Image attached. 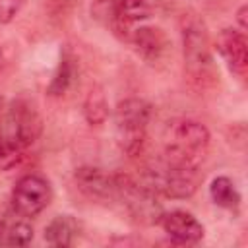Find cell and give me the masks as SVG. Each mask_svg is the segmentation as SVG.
<instances>
[{
  "instance_id": "1",
  "label": "cell",
  "mask_w": 248,
  "mask_h": 248,
  "mask_svg": "<svg viewBox=\"0 0 248 248\" xmlns=\"http://www.w3.org/2000/svg\"><path fill=\"white\" fill-rule=\"evenodd\" d=\"M182 50L188 79L198 87L213 83L215 70L209 35L205 25L196 17H188L182 23Z\"/></svg>"
},
{
  "instance_id": "2",
  "label": "cell",
  "mask_w": 248,
  "mask_h": 248,
  "mask_svg": "<svg viewBox=\"0 0 248 248\" xmlns=\"http://www.w3.org/2000/svg\"><path fill=\"white\" fill-rule=\"evenodd\" d=\"M151 120V105L140 97H128L114 108V122L120 149L128 157H138L145 145V132Z\"/></svg>"
},
{
  "instance_id": "3",
  "label": "cell",
  "mask_w": 248,
  "mask_h": 248,
  "mask_svg": "<svg viewBox=\"0 0 248 248\" xmlns=\"http://www.w3.org/2000/svg\"><path fill=\"white\" fill-rule=\"evenodd\" d=\"M149 188H153L159 196L170 200H186L196 194L200 186V170L198 165L190 163H170L161 159V163L147 170L141 178Z\"/></svg>"
},
{
  "instance_id": "4",
  "label": "cell",
  "mask_w": 248,
  "mask_h": 248,
  "mask_svg": "<svg viewBox=\"0 0 248 248\" xmlns=\"http://www.w3.org/2000/svg\"><path fill=\"white\" fill-rule=\"evenodd\" d=\"M4 126H6L4 138L19 145L21 149L35 143L39 136L43 134V118H41V112L35 101L23 95L16 97L6 108L2 128Z\"/></svg>"
},
{
  "instance_id": "5",
  "label": "cell",
  "mask_w": 248,
  "mask_h": 248,
  "mask_svg": "<svg viewBox=\"0 0 248 248\" xmlns=\"http://www.w3.org/2000/svg\"><path fill=\"white\" fill-rule=\"evenodd\" d=\"M52 200L50 182L41 174H25L21 176L12 190V209L21 217L39 215Z\"/></svg>"
},
{
  "instance_id": "6",
  "label": "cell",
  "mask_w": 248,
  "mask_h": 248,
  "mask_svg": "<svg viewBox=\"0 0 248 248\" xmlns=\"http://www.w3.org/2000/svg\"><path fill=\"white\" fill-rule=\"evenodd\" d=\"M159 223L174 244L188 246V244H198L203 238V225L188 211L174 209L163 213Z\"/></svg>"
},
{
  "instance_id": "7",
  "label": "cell",
  "mask_w": 248,
  "mask_h": 248,
  "mask_svg": "<svg viewBox=\"0 0 248 248\" xmlns=\"http://www.w3.org/2000/svg\"><path fill=\"white\" fill-rule=\"evenodd\" d=\"M217 50L227 62L229 70L240 79H244L248 70V45L244 33L231 27L223 29L217 37Z\"/></svg>"
},
{
  "instance_id": "8",
  "label": "cell",
  "mask_w": 248,
  "mask_h": 248,
  "mask_svg": "<svg viewBox=\"0 0 248 248\" xmlns=\"http://www.w3.org/2000/svg\"><path fill=\"white\" fill-rule=\"evenodd\" d=\"M130 43L134 45L136 52L149 64L161 62L170 46L165 31L159 27H153V25H143V27L134 29Z\"/></svg>"
},
{
  "instance_id": "9",
  "label": "cell",
  "mask_w": 248,
  "mask_h": 248,
  "mask_svg": "<svg viewBox=\"0 0 248 248\" xmlns=\"http://www.w3.org/2000/svg\"><path fill=\"white\" fill-rule=\"evenodd\" d=\"M209 130L198 120H180L172 128V145L202 159L209 145Z\"/></svg>"
},
{
  "instance_id": "10",
  "label": "cell",
  "mask_w": 248,
  "mask_h": 248,
  "mask_svg": "<svg viewBox=\"0 0 248 248\" xmlns=\"http://www.w3.org/2000/svg\"><path fill=\"white\" fill-rule=\"evenodd\" d=\"M78 188L95 200H116V176L97 167H81L76 170Z\"/></svg>"
},
{
  "instance_id": "11",
  "label": "cell",
  "mask_w": 248,
  "mask_h": 248,
  "mask_svg": "<svg viewBox=\"0 0 248 248\" xmlns=\"http://www.w3.org/2000/svg\"><path fill=\"white\" fill-rule=\"evenodd\" d=\"M78 232H79V225L72 215H56L45 227V240L50 246L68 248L74 244Z\"/></svg>"
},
{
  "instance_id": "12",
  "label": "cell",
  "mask_w": 248,
  "mask_h": 248,
  "mask_svg": "<svg viewBox=\"0 0 248 248\" xmlns=\"http://www.w3.org/2000/svg\"><path fill=\"white\" fill-rule=\"evenodd\" d=\"M76 78H78L76 58H74L72 52L64 50L62 56H60V62H58V66L54 70V76H52V79H50V83L46 87V93L52 95V97L64 95L72 87V83L76 81Z\"/></svg>"
},
{
  "instance_id": "13",
  "label": "cell",
  "mask_w": 248,
  "mask_h": 248,
  "mask_svg": "<svg viewBox=\"0 0 248 248\" xmlns=\"http://www.w3.org/2000/svg\"><path fill=\"white\" fill-rule=\"evenodd\" d=\"M83 116L89 126H101L108 118V103L101 85H93L83 101Z\"/></svg>"
},
{
  "instance_id": "14",
  "label": "cell",
  "mask_w": 248,
  "mask_h": 248,
  "mask_svg": "<svg viewBox=\"0 0 248 248\" xmlns=\"http://www.w3.org/2000/svg\"><path fill=\"white\" fill-rule=\"evenodd\" d=\"M209 196H211L213 203H217L219 207H225V209H236L240 203V194L229 176L213 178V182L209 186Z\"/></svg>"
},
{
  "instance_id": "15",
  "label": "cell",
  "mask_w": 248,
  "mask_h": 248,
  "mask_svg": "<svg viewBox=\"0 0 248 248\" xmlns=\"http://www.w3.org/2000/svg\"><path fill=\"white\" fill-rule=\"evenodd\" d=\"M33 240V227L25 221H16L4 227L0 234V246H27Z\"/></svg>"
},
{
  "instance_id": "16",
  "label": "cell",
  "mask_w": 248,
  "mask_h": 248,
  "mask_svg": "<svg viewBox=\"0 0 248 248\" xmlns=\"http://www.w3.org/2000/svg\"><path fill=\"white\" fill-rule=\"evenodd\" d=\"M21 147L6 138H0V170H10L21 163Z\"/></svg>"
},
{
  "instance_id": "17",
  "label": "cell",
  "mask_w": 248,
  "mask_h": 248,
  "mask_svg": "<svg viewBox=\"0 0 248 248\" xmlns=\"http://www.w3.org/2000/svg\"><path fill=\"white\" fill-rule=\"evenodd\" d=\"M23 4L25 0H0V23H10L19 14Z\"/></svg>"
},
{
  "instance_id": "18",
  "label": "cell",
  "mask_w": 248,
  "mask_h": 248,
  "mask_svg": "<svg viewBox=\"0 0 248 248\" xmlns=\"http://www.w3.org/2000/svg\"><path fill=\"white\" fill-rule=\"evenodd\" d=\"M12 62H14V50H12V45H0V76L10 68Z\"/></svg>"
},
{
  "instance_id": "19",
  "label": "cell",
  "mask_w": 248,
  "mask_h": 248,
  "mask_svg": "<svg viewBox=\"0 0 248 248\" xmlns=\"http://www.w3.org/2000/svg\"><path fill=\"white\" fill-rule=\"evenodd\" d=\"M246 14H248V6L244 4V6H240V8H238V12H236V19H238V25H240V29H242V31L248 27V21H246Z\"/></svg>"
},
{
  "instance_id": "20",
  "label": "cell",
  "mask_w": 248,
  "mask_h": 248,
  "mask_svg": "<svg viewBox=\"0 0 248 248\" xmlns=\"http://www.w3.org/2000/svg\"><path fill=\"white\" fill-rule=\"evenodd\" d=\"M4 101H2V97H0V130H2V124H4Z\"/></svg>"
}]
</instances>
